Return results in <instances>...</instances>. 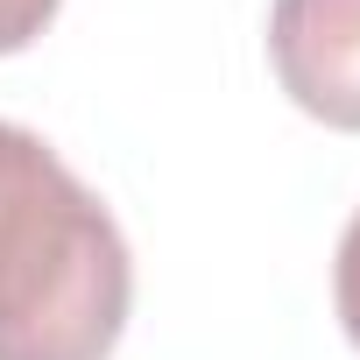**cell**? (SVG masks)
<instances>
[{"instance_id": "obj_1", "label": "cell", "mask_w": 360, "mask_h": 360, "mask_svg": "<svg viewBox=\"0 0 360 360\" xmlns=\"http://www.w3.org/2000/svg\"><path fill=\"white\" fill-rule=\"evenodd\" d=\"M134 262L64 155L8 127L0 148V360H106L127 332Z\"/></svg>"}, {"instance_id": "obj_2", "label": "cell", "mask_w": 360, "mask_h": 360, "mask_svg": "<svg viewBox=\"0 0 360 360\" xmlns=\"http://www.w3.org/2000/svg\"><path fill=\"white\" fill-rule=\"evenodd\" d=\"M269 64L290 106L339 134H360V0H276Z\"/></svg>"}, {"instance_id": "obj_3", "label": "cell", "mask_w": 360, "mask_h": 360, "mask_svg": "<svg viewBox=\"0 0 360 360\" xmlns=\"http://www.w3.org/2000/svg\"><path fill=\"white\" fill-rule=\"evenodd\" d=\"M332 304H339V325H346V339L360 346V212H353V226L339 233V262H332Z\"/></svg>"}, {"instance_id": "obj_4", "label": "cell", "mask_w": 360, "mask_h": 360, "mask_svg": "<svg viewBox=\"0 0 360 360\" xmlns=\"http://www.w3.org/2000/svg\"><path fill=\"white\" fill-rule=\"evenodd\" d=\"M57 8H64V0H0V57L29 50V43L57 22Z\"/></svg>"}, {"instance_id": "obj_5", "label": "cell", "mask_w": 360, "mask_h": 360, "mask_svg": "<svg viewBox=\"0 0 360 360\" xmlns=\"http://www.w3.org/2000/svg\"><path fill=\"white\" fill-rule=\"evenodd\" d=\"M8 127H15V120H0V148H8Z\"/></svg>"}]
</instances>
